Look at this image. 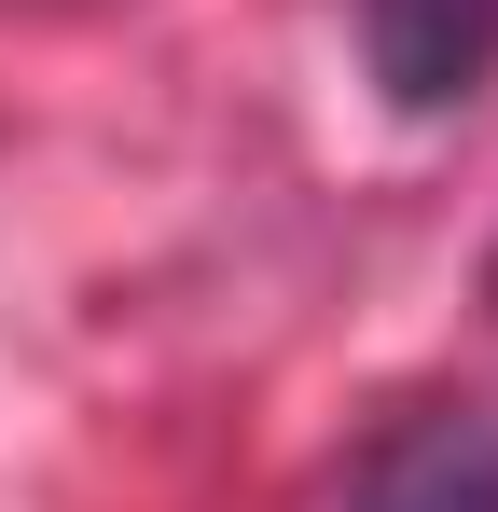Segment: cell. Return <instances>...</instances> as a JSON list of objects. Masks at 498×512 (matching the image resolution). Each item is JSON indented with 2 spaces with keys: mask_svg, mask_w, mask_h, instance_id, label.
<instances>
[{
  "mask_svg": "<svg viewBox=\"0 0 498 512\" xmlns=\"http://www.w3.org/2000/svg\"><path fill=\"white\" fill-rule=\"evenodd\" d=\"M346 512H498V402H443V416H402L374 457H360V485Z\"/></svg>",
  "mask_w": 498,
  "mask_h": 512,
  "instance_id": "1",
  "label": "cell"
},
{
  "mask_svg": "<svg viewBox=\"0 0 498 512\" xmlns=\"http://www.w3.org/2000/svg\"><path fill=\"white\" fill-rule=\"evenodd\" d=\"M360 56L388 111H457L498 56V0H360Z\"/></svg>",
  "mask_w": 498,
  "mask_h": 512,
  "instance_id": "2",
  "label": "cell"
}]
</instances>
